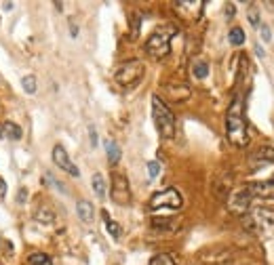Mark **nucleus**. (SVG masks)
<instances>
[{
  "instance_id": "30",
  "label": "nucleus",
  "mask_w": 274,
  "mask_h": 265,
  "mask_svg": "<svg viewBox=\"0 0 274 265\" xmlns=\"http://www.w3.org/2000/svg\"><path fill=\"white\" fill-rule=\"evenodd\" d=\"M5 194H7V183L5 179H0V198H5Z\"/></svg>"
},
{
  "instance_id": "22",
  "label": "nucleus",
  "mask_w": 274,
  "mask_h": 265,
  "mask_svg": "<svg viewBox=\"0 0 274 265\" xmlns=\"http://www.w3.org/2000/svg\"><path fill=\"white\" fill-rule=\"evenodd\" d=\"M22 86H24V90L28 95H34L36 93V76H24V80H22Z\"/></svg>"
},
{
  "instance_id": "26",
  "label": "nucleus",
  "mask_w": 274,
  "mask_h": 265,
  "mask_svg": "<svg viewBox=\"0 0 274 265\" xmlns=\"http://www.w3.org/2000/svg\"><path fill=\"white\" fill-rule=\"evenodd\" d=\"M249 22L253 28H259V13H257V8L255 6H251L249 8Z\"/></svg>"
},
{
  "instance_id": "13",
  "label": "nucleus",
  "mask_w": 274,
  "mask_h": 265,
  "mask_svg": "<svg viewBox=\"0 0 274 265\" xmlns=\"http://www.w3.org/2000/svg\"><path fill=\"white\" fill-rule=\"evenodd\" d=\"M249 160H251V162H261V164H266V162H274V148L261 146V148H257V150L249 156Z\"/></svg>"
},
{
  "instance_id": "28",
  "label": "nucleus",
  "mask_w": 274,
  "mask_h": 265,
  "mask_svg": "<svg viewBox=\"0 0 274 265\" xmlns=\"http://www.w3.org/2000/svg\"><path fill=\"white\" fill-rule=\"evenodd\" d=\"M89 137H91V146H97V130H95V126H89Z\"/></svg>"
},
{
  "instance_id": "11",
  "label": "nucleus",
  "mask_w": 274,
  "mask_h": 265,
  "mask_svg": "<svg viewBox=\"0 0 274 265\" xmlns=\"http://www.w3.org/2000/svg\"><path fill=\"white\" fill-rule=\"evenodd\" d=\"M253 221L261 223L263 228H274V208H266V206H259L253 210Z\"/></svg>"
},
{
  "instance_id": "17",
  "label": "nucleus",
  "mask_w": 274,
  "mask_h": 265,
  "mask_svg": "<svg viewBox=\"0 0 274 265\" xmlns=\"http://www.w3.org/2000/svg\"><path fill=\"white\" fill-rule=\"evenodd\" d=\"M106 154H108V160L112 162V164H116L120 160V148H118L116 141H112V139L106 141Z\"/></svg>"
},
{
  "instance_id": "24",
  "label": "nucleus",
  "mask_w": 274,
  "mask_h": 265,
  "mask_svg": "<svg viewBox=\"0 0 274 265\" xmlns=\"http://www.w3.org/2000/svg\"><path fill=\"white\" fill-rule=\"evenodd\" d=\"M106 228H108V232H110V236H112V238H118V236H120V226H118L116 221L108 219V215H106Z\"/></svg>"
},
{
  "instance_id": "4",
  "label": "nucleus",
  "mask_w": 274,
  "mask_h": 265,
  "mask_svg": "<svg viewBox=\"0 0 274 265\" xmlns=\"http://www.w3.org/2000/svg\"><path fill=\"white\" fill-rule=\"evenodd\" d=\"M144 72H146L144 64L137 61V59H133V61H127V64H123V66L116 70V72H114V80H116L120 86L131 88V86L139 84V80L144 78Z\"/></svg>"
},
{
  "instance_id": "25",
  "label": "nucleus",
  "mask_w": 274,
  "mask_h": 265,
  "mask_svg": "<svg viewBox=\"0 0 274 265\" xmlns=\"http://www.w3.org/2000/svg\"><path fill=\"white\" fill-rule=\"evenodd\" d=\"M158 172H160V162L150 160V162H148V175H150V181H152V179H156V177H158Z\"/></svg>"
},
{
  "instance_id": "16",
  "label": "nucleus",
  "mask_w": 274,
  "mask_h": 265,
  "mask_svg": "<svg viewBox=\"0 0 274 265\" xmlns=\"http://www.w3.org/2000/svg\"><path fill=\"white\" fill-rule=\"evenodd\" d=\"M91 186H93V192L97 194V198H106V179L101 172H95L93 179H91Z\"/></svg>"
},
{
  "instance_id": "23",
  "label": "nucleus",
  "mask_w": 274,
  "mask_h": 265,
  "mask_svg": "<svg viewBox=\"0 0 274 265\" xmlns=\"http://www.w3.org/2000/svg\"><path fill=\"white\" fill-rule=\"evenodd\" d=\"M34 217H36V221H43V223H51L53 221V210H49V208H38L36 212H34Z\"/></svg>"
},
{
  "instance_id": "29",
  "label": "nucleus",
  "mask_w": 274,
  "mask_h": 265,
  "mask_svg": "<svg viewBox=\"0 0 274 265\" xmlns=\"http://www.w3.org/2000/svg\"><path fill=\"white\" fill-rule=\"evenodd\" d=\"M26 198H28V190H24V188H22V190H19V196H17V202H24Z\"/></svg>"
},
{
  "instance_id": "5",
  "label": "nucleus",
  "mask_w": 274,
  "mask_h": 265,
  "mask_svg": "<svg viewBox=\"0 0 274 265\" xmlns=\"http://www.w3.org/2000/svg\"><path fill=\"white\" fill-rule=\"evenodd\" d=\"M181 204H184L181 194L173 188L156 192L154 196L150 198V208L152 210H177V208H181Z\"/></svg>"
},
{
  "instance_id": "31",
  "label": "nucleus",
  "mask_w": 274,
  "mask_h": 265,
  "mask_svg": "<svg viewBox=\"0 0 274 265\" xmlns=\"http://www.w3.org/2000/svg\"><path fill=\"white\" fill-rule=\"evenodd\" d=\"M234 13H236V8H234V4H228V6H226V15H228V17H232V15H234Z\"/></svg>"
},
{
  "instance_id": "19",
  "label": "nucleus",
  "mask_w": 274,
  "mask_h": 265,
  "mask_svg": "<svg viewBox=\"0 0 274 265\" xmlns=\"http://www.w3.org/2000/svg\"><path fill=\"white\" fill-rule=\"evenodd\" d=\"M30 265H53V261L45 252H34L30 254Z\"/></svg>"
},
{
  "instance_id": "21",
  "label": "nucleus",
  "mask_w": 274,
  "mask_h": 265,
  "mask_svg": "<svg viewBox=\"0 0 274 265\" xmlns=\"http://www.w3.org/2000/svg\"><path fill=\"white\" fill-rule=\"evenodd\" d=\"M150 265H177V263L173 261V257H171V254L160 252V254H156V257H152Z\"/></svg>"
},
{
  "instance_id": "15",
  "label": "nucleus",
  "mask_w": 274,
  "mask_h": 265,
  "mask_svg": "<svg viewBox=\"0 0 274 265\" xmlns=\"http://www.w3.org/2000/svg\"><path fill=\"white\" fill-rule=\"evenodd\" d=\"M192 76H196L198 80L209 76V64L205 59H194V61H192Z\"/></svg>"
},
{
  "instance_id": "2",
  "label": "nucleus",
  "mask_w": 274,
  "mask_h": 265,
  "mask_svg": "<svg viewBox=\"0 0 274 265\" xmlns=\"http://www.w3.org/2000/svg\"><path fill=\"white\" fill-rule=\"evenodd\" d=\"M175 34H177V28L173 24H165V26H160L158 30H154L152 36L148 38V42H146L148 55L156 57V59L167 57L169 50H171V40H173Z\"/></svg>"
},
{
  "instance_id": "20",
  "label": "nucleus",
  "mask_w": 274,
  "mask_h": 265,
  "mask_svg": "<svg viewBox=\"0 0 274 265\" xmlns=\"http://www.w3.org/2000/svg\"><path fill=\"white\" fill-rule=\"evenodd\" d=\"M228 38H230V42H232V44L240 46L242 42H245V32H242L240 28H232V30H230V34H228Z\"/></svg>"
},
{
  "instance_id": "6",
  "label": "nucleus",
  "mask_w": 274,
  "mask_h": 265,
  "mask_svg": "<svg viewBox=\"0 0 274 265\" xmlns=\"http://www.w3.org/2000/svg\"><path fill=\"white\" fill-rule=\"evenodd\" d=\"M112 200L116 204H129L131 202V188L125 175H114L112 177Z\"/></svg>"
},
{
  "instance_id": "32",
  "label": "nucleus",
  "mask_w": 274,
  "mask_h": 265,
  "mask_svg": "<svg viewBox=\"0 0 274 265\" xmlns=\"http://www.w3.org/2000/svg\"><path fill=\"white\" fill-rule=\"evenodd\" d=\"M255 53H257V55H259L261 59H263V57H266V53H263V50H261V46H259V44H255Z\"/></svg>"
},
{
  "instance_id": "18",
  "label": "nucleus",
  "mask_w": 274,
  "mask_h": 265,
  "mask_svg": "<svg viewBox=\"0 0 274 265\" xmlns=\"http://www.w3.org/2000/svg\"><path fill=\"white\" fill-rule=\"evenodd\" d=\"M152 226H154L156 230H175V226H177V223H175V219H167V217H154V219H152Z\"/></svg>"
},
{
  "instance_id": "3",
  "label": "nucleus",
  "mask_w": 274,
  "mask_h": 265,
  "mask_svg": "<svg viewBox=\"0 0 274 265\" xmlns=\"http://www.w3.org/2000/svg\"><path fill=\"white\" fill-rule=\"evenodd\" d=\"M152 116H154V124L160 137L171 139L175 135V116L158 95L152 97Z\"/></svg>"
},
{
  "instance_id": "12",
  "label": "nucleus",
  "mask_w": 274,
  "mask_h": 265,
  "mask_svg": "<svg viewBox=\"0 0 274 265\" xmlns=\"http://www.w3.org/2000/svg\"><path fill=\"white\" fill-rule=\"evenodd\" d=\"M76 212H78L80 221H85V223H93V219H95V208L89 200H78Z\"/></svg>"
},
{
  "instance_id": "1",
  "label": "nucleus",
  "mask_w": 274,
  "mask_h": 265,
  "mask_svg": "<svg viewBox=\"0 0 274 265\" xmlns=\"http://www.w3.org/2000/svg\"><path fill=\"white\" fill-rule=\"evenodd\" d=\"M226 135H228L232 146H236V148L249 146V128H247L245 118H242V104H240V99L232 101V106L228 110V116H226Z\"/></svg>"
},
{
  "instance_id": "7",
  "label": "nucleus",
  "mask_w": 274,
  "mask_h": 265,
  "mask_svg": "<svg viewBox=\"0 0 274 265\" xmlns=\"http://www.w3.org/2000/svg\"><path fill=\"white\" fill-rule=\"evenodd\" d=\"M53 162H55V164L62 168V170L70 172L72 177H78V175H80L78 166L74 164L72 160H70V156H68V152H66L64 146H55V148H53Z\"/></svg>"
},
{
  "instance_id": "9",
  "label": "nucleus",
  "mask_w": 274,
  "mask_h": 265,
  "mask_svg": "<svg viewBox=\"0 0 274 265\" xmlns=\"http://www.w3.org/2000/svg\"><path fill=\"white\" fill-rule=\"evenodd\" d=\"M251 200H253V194L245 188V190H240L236 194H232V198H230V208L232 212H245L251 204Z\"/></svg>"
},
{
  "instance_id": "14",
  "label": "nucleus",
  "mask_w": 274,
  "mask_h": 265,
  "mask_svg": "<svg viewBox=\"0 0 274 265\" xmlns=\"http://www.w3.org/2000/svg\"><path fill=\"white\" fill-rule=\"evenodd\" d=\"M0 137H5V139H22V128H19L15 122H3L0 124Z\"/></svg>"
},
{
  "instance_id": "10",
  "label": "nucleus",
  "mask_w": 274,
  "mask_h": 265,
  "mask_svg": "<svg viewBox=\"0 0 274 265\" xmlns=\"http://www.w3.org/2000/svg\"><path fill=\"white\" fill-rule=\"evenodd\" d=\"M247 190L253 194V196H259V198H274V175L268 181H255L247 186Z\"/></svg>"
},
{
  "instance_id": "8",
  "label": "nucleus",
  "mask_w": 274,
  "mask_h": 265,
  "mask_svg": "<svg viewBox=\"0 0 274 265\" xmlns=\"http://www.w3.org/2000/svg\"><path fill=\"white\" fill-rule=\"evenodd\" d=\"M162 93L167 95V99L175 101V104H181V101H188L190 99V86L184 82H167L162 86Z\"/></svg>"
},
{
  "instance_id": "27",
  "label": "nucleus",
  "mask_w": 274,
  "mask_h": 265,
  "mask_svg": "<svg viewBox=\"0 0 274 265\" xmlns=\"http://www.w3.org/2000/svg\"><path fill=\"white\" fill-rule=\"evenodd\" d=\"M259 30H261V38H263V42H270V38H272L270 28H268V26H261V24H259Z\"/></svg>"
}]
</instances>
